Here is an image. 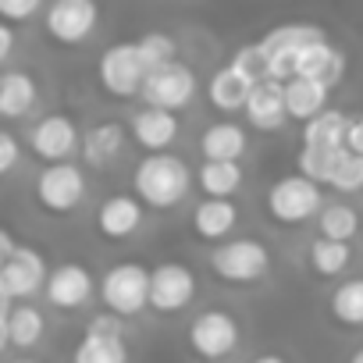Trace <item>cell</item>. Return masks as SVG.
Here are the masks:
<instances>
[{
    "instance_id": "obj_26",
    "label": "cell",
    "mask_w": 363,
    "mask_h": 363,
    "mask_svg": "<svg viewBox=\"0 0 363 363\" xmlns=\"http://www.w3.org/2000/svg\"><path fill=\"white\" fill-rule=\"evenodd\" d=\"M345 135H349V118L342 111H324L320 118H313L310 125H303V146L306 150H345Z\"/></svg>"
},
{
    "instance_id": "obj_12",
    "label": "cell",
    "mask_w": 363,
    "mask_h": 363,
    "mask_svg": "<svg viewBox=\"0 0 363 363\" xmlns=\"http://www.w3.org/2000/svg\"><path fill=\"white\" fill-rule=\"evenodd\" d=\"M47 264L36 250L22 246L11 260H4V267H0V296L4 299H29L36 296L40 289H47Z\"/></svg>"
},
{
    "instance_id": "obj_38",
    "label": "cell",
    "mask_w": 363,
    "mask_h": 363,
    "mask_svg": "<svg viewBox=\"0 0 363 363\" xmlns=\"http://www.w3.org/2000/svg\"><path fill=\"white\" fill-rule=\"evenodd\" d=\"M89 331H93V335H107V338H121V335H125L121 317H114V313H100V317H93Z\"/></svg>"
},
{
    "instance_id": "obj_3",
    "label": "cell",
    "mask_w": 363,
    "mask_h": 363,
    "mask_svg": "<svg viewBox=\"0 0 363 363\" xmlns=\"http://www.w3.org/2000/svg\"><path fill=\"white\" fill-rule=\"evenodd\" d=\"M211 271L228 285H250L271 271V253L260 239H228L211 253Z\"/></svg>"
},
{
    "instance_id": "obj_41",
    "label": "cell",
    "mask_w": 363,
    "mask_h": 363,
    "mask_svg": "<svg viewBox=\"0 0 363 363\" xmlns=\"http://www.w3.org/2000/svg\"><path fill=\"white\" fill-rule=\"evenodd\" d=\"M0 253H4V260H11V257L18 253V246H15L11 232H0Z\"/></svg>"
},
{
    "instance_id": "obj_14",
    "label": "cell",
    "mask_w": 363,
    "mask_h": 363,
    "mask_svg": "<svg viewBox=\"0 0 363 363\" xmlns=\"http://www.w3.org/2000/svg\"><path fill=\"white\" fill-rule=\"evenodd\" d=\"M93 289H96V281H93V274L82 264H61V267L50 271L43 292H47L50 306H57V310H79V306H86L93 299Z\"/></svg>"
},
{
    "instance_id": "obj_30",
    "label": "cell",
    "mask_w": 363,
    "mask_h": 363,
    "mask_svg": "<svg viewBox=\"0 0 363 363\" xmlns=\"http://www.w3.org/2000/svg\"><path fill=\"white\" fill-rule=\"evenodd\" d=\"M331 317L345 328H363V278L342 281L331 292Z\"/></svg>"
},
{
    "instance_id": "obj_11",
    "label": "cell",
    "mask_w": 363,
    "mask_h": 363,
    "mask_svg": "<svg viewBox=\"0 0 363 363\" xmlns=\"http://www.w3.org/2000/svg\"><path fill=\"white\" fill-rule=\"evenodd\" d=\"M239 345V320L228 310H207L189 324V349L203 359H221Z\"/></svg>"
},
{
    "instance_id": "obj_4",
    "label": "cell",
    "mask_w": 363,
    "mask_h": 363,
    "mask_svg": "<svg viewBox=\"0 0 363 363\" xmlns=\"http://www.w3.org/2000/svg\"><path fill=\"white\" fill-rule=\"evenodd\" d=\"M146 65L139 57V47L135 43H111L104 54H100V65H96V79L104 86L107 96L114 100H128V96H139L143 93V82H146Z\"/></svg>"
},
{
    "instance_id": "obj_29",
    "label": "cell",
    "mask_w": 363,
    "mask_h": 363,
    "mask_svg": "<svg viewBox=\"0 0 363 363\" xmlns=\"http://www.w3.org/2000/svg\"><path fill=\"white\" fill-rule=\"evenodd\" d=\"M317 228H320V239H331V242H349L356 232H363V218L356 214V207L349 203H328L317 218Z\"/></svg>"
},
{
    "instance_id": "obj_10",
    "label": "cell",
    "mask_w": 363,
    "mask_h": 363,
    "mask_svg": "<svg viewBox=\"0 0 363 363\" xmlns=\"http://www.w3.org/2000/svg\"><path fill=\"white\" fill-rule=\"evenodd\" d=\"M196 296V274L186 264H157L150 271V306L157 313H178Z\"/></svg>"
},
{
    "instance_id": "obj_32",
    "label": "cell",
    "mask_w": 363,
    "mask_h": 363,
    "mask_svg": "<svg viewBox=\"0 0 363 363\" xmlns=\"http://www.w3.org/2000/svg\"><path fill=\"white\" fill-rule=\"evenodd\" d=\"M349 260H352L349 242L317 239V242L310 246V267H313V274H320V278H335V274H342V271L349 267Z\"/></svg>"
},
{
    "instance_id": "obj_8",
    "label": "cell",
    "mask_w": 363,
    "mask_h": 363,
    "mask_svg": "<svg viewBox=\"0 0 363 363\" xmlns=\"http://www.w3.org/2000/svg\"><path fill=\"white\" fill-rule=\"evenodd\" d=\"M36 200L50 214H72L86 200V174L79 164H54L36 178Z\"/></svg>"
},
{
    "instance_id": "obj_34",
    "label": "cell",
    "mask_w": 363,
    "mask_h": 363,
    "mask_svg": "<svg viewBox=\"0 0 363 363\" xmlns=\"http://www.w3.org/2000/svg\"><path fill=\"white\" fill-rule=\"evenodd\" d=\"M331 189H338V193H359L363 189V157H356L349 150L342 153L335 178H331Z\"/></svg>"
},
{
    "instance_id": "obj_31",
    "label": "cell",
    "mask_w": 363,
    "mask_h": 363,
    "mask_svg": "<svg viewBox=\"0 0 363 363\" xmlns=\"http://www.w3.org/2000/svg\"><path fill=\"white\" fill-rule=\"evenodd\" d=\"M342 153H345V150H335V153H331V150H306V146H303V150L296 153V167H299L303 178L313 182V186H331Z\"/></svg>"
},
{
    "instance_id": "obj_37",
    "label": "cell",
    "mask_w": 363,
    "mask_h": 363,
    "mask_svg": "<svg viewBox=\"0 0 363 363\" xmlns=\"http://www.w3.org/2000/svg\"><path fill=\"white\" fill-rule=\"evenodd\" d=\"M18 164V139L11 132H0V174H11Z\"/></svg>"
},
{
    "instance_id": "obj_18",
    "label": "cell",
    "mask_w": 363,
    "mask_h": 363,
    "mask_svg": "<svg viewBox=\"0 0 363 363\" xmlns=\"http://www.w3.org/2000/svg\"><path fill=\"white\" fill-rule=\"evenodd\" d=\"M132 135H135V143L146 150V157H150V153H167V146L178 139V118H174L171 111H153V107H146V111L132 114Z\"/></svg>"
},
{
    "instance_id": "obj_23",
    "label": "cell",
    "mask_w": 363,
    "mask_h": 363,
    "mask_svg": "<svg viewBox=\"0 0 363 363\" xmlns=\"http://www.w3.org/2000/svg\"><path fill=\"white\" fill-rule=\"evenodd\" d=\"M328 93H331V89H324V86H317V82H306V79L285 82V107H289V118L310 125L313 118H320V114L328 111Z\"/></svg>"
},
{
    "instance_id": "obj_6",
    "label": "cell",
    "mask_w": 363,
    "mask_h": 363,
    "mask_svg": "<svg viewBox=\"0 0 363 363\" xmlns=\"http://www.w3.org/2000/svg\"><path fill=\"white\" fill-rule=\"evenodd\" d=\"M317 211H320V186H313L303 174H285L267 189V214L278 225H303Z\"/></svg>"
},
{
    "instance_id": "obj_33",
    "label": "cell",
    "mask_w": 363,
    "mask_h": 363,
    "mask_svg": "<svg viewBox=\"0 0 363 363\" xmlns=\"http://www.w3.org/2000/svg\"><path fill=\"white\" fill-rule=\"evenodd\" d=\"M135 47H139V57H143L146 72L171 65L174 54H178V43H174L171 36H164V33H146L143 40H135Z\"/></svg>"
},
{
    "instance_id": "obj_20",
    "label": "cell",
    "mask_w": 363,
    "mask_h": 363,
    "mask_svg": "<svg viewBox=\"0 0 363 363\" xmlns=\"http://www.w3.org/2000/svg\"><path fill=\"white\" fill-rule=\"evenodd\" d=\"M235 225H239V211H235L232 200H203V203L193 211V228H196V235L207 239V242L228 239Z\"/></svg>"
},
{
    "instance_id": "obj_13",
    "label": "cell",
    "mask_w": 363,
    "mask_h": 363,
    "mask_svg": "<svg viewBox=\"0 0 363 363\" xmlns=\"http://www.w3.org/2000/svg\"><path fill=\"white\" fill-rule=\"evenodd\" d=\"M29 146L40 160H47L50 167L54 164H68V157L79 150V128L68 114H50L43 118L33 135H29Z\"/></svg>"
},
{
    "instance_id": "obj_25",
    "label": "cell",
    "mask_w": 363,
    "mask_h": 363,
    "mask_svg": "<svg viewBox=\"0 0 363 363\" xmlns=\"http://www.w3.org/2000/svg\"><path fill=\"white\" fill-rule=\"evenodd\" d=\"M36 79L29 72H4L0 75V114L22 118L36 107Z\"/></svg>"
},
{
    "instance_id": "obj_21",
    "label": "cell",
    "mask_w": 363,
    "mask_h": 363,
    "mask_svg": "<svg viewBox=\"0 0 363 363\" xmlns=\"http://www.w3.org/2000/svg\"><path fill=\"white\" fill-rule=\"evenodd\" d=\"M200 153L207 160H235L246 153V132L235 121H214L203 135H200Z\"/></svg>"
},
{
    "instance_id": "obj_36",
    "label": "cell",
    "mask_w": 363,
    "mask_h": 363,
    "mask_svg": "<svg viewBox=\"0 0 363 363\" xmlns=\"http://www.w3.org/2000/svg\"><path fill=\"white\" fill-rule=\"evenodd\" d=\"M40 11V0H0V18L4 22H26Z\"/></svg>"
},
{
    "instance_id": "obj_39",
    "label": "cell",
    "mask_w": 363,
    "mask_h": 363,
    "mask_svg": "<svg viewBox=\"0 0 363 363\" xmlns=\"http://www.w3.org/2000/svg\"><path fill=\"white\" fill-rule=\"evenodd\" d=\"M345 150L363 157V118H352L349 121V135H345Z\"/></svg>"
},
{
    "instance_id": "obj_1",
    "label": "cell",
    "mask_w": 363,
    "mask_h": 363,
    "mask_svg": "<svg viewBox=\"0 0 363 363\" xmlns=\"http://www.w3.org/2000/svg\"><path fill=\"white\" fill-rule=\"evenodd\" d=\"M189 186H193V171L174 153H150L135 164V174H132L135 200L143 207H153V211L178 207L186 200Z\"/></svg>"
},
{
    "instance_id": "obj_9",
    "label": "cell",
    "mask_w": 363,
    "mask_h": 363,
    "mask_svg": "<svg viewBox=\"0 0 363 363\" xmlns=\"http://www.w3.org/2000/svg\"><path fill=\"white\" fill-rule=\"evenodd\" d=\"M96 22H100V8L93 0H57V4H50L47 15H43L47 36L61 47H75V43L89 40Z\"/></svg>"
},
{
    "instance_id": "obj_42",
    "label": "cell",
    "mask_w": 363,
    "mask_h": 363,
    "mask_svg": "<svg viewBox=\"0 0 363 363\" xmlns=\"http://www.w3.org/2000/svg\"><path fill=\"white\" fill-rule=\"evenodd\" d=\"M253 363H285L281 356H274V352H264V356H257Z\"/></svg>"
},
{
    "instance_id": "obj_2",
    "label": "cell",
    "mask_w": 363,
    "mask_h": 363,
    "mask_svg": "<svg viewBox=\"0 0 363 363\" xmlns=\"http://www.w3.org/2000/svg\"><path fill=\"white\" fill-rule=\"evenodd\" d=\"M328 40L320 26H310V22H289V26H278L271 29L260 47L267 54V65H271V75L274 82H292L296 79V65H299V54L310 47V43H320Z\"/></svg>"
},
{
    "instance_id": "obj_7",
    "label": "cell",
    "mask_w": 363,
    "mask_h": 363,
    "mask_svg": "<svg viewBox=\"0 0 363 363\" xmlns=\"http://www.w3.org/2000/svg\"><path fill=\"white\" fill-rule=\"evenodd\" d=\"M139 96L146 100V107H153V111H171V114H174V111H182V107L196 96V75L182 65V61H171V65L153 68V72L146 75Z\"/></svg>"
},
{
    "instance_id": "obj_15",
    "label": "cell",
    "mask_w": 363,
    "mask_h": 363,
    "mask_svg": "<svg viewBox=\"0 0 363 363\" xmlns=\"http://www.w3.org/2000/svg\"><path fill=\"white\" fill-rule=\"evenodd\" d=\"M345 75V54L338 47H331L328 40L320 43H310L303 54H299V65H296V79H306V82H317L324 89L338 86Z\"/></svg>"
},
{
    "instance_id": "obj_22",
    "label": "cell",
    "mask_w": 363,
    "mask_h": 363,
    "mask_svg": "<svg viewBox=\"0 0 363 363\" xmlns=\"http://www.w3.org/2000/svg\"><path fill=\"white\" fill-rule=\"evenodd\" d=\"M0 331H4V342L8 345H18V349H33L40 345V338L47 335V320L36 306H15L8 317H0Z\"/></svg>"
},
{
    "instance_id": "obj_5",
    "label": "cell",
    "mask_w": 363,
    "mask_h": 363,
    "mask_svg": "<svg viewBox=\"0 0 363 363\" xmlns=\"http://www.w3.org/2000/svg\"><path fill=\"white\" fill-rule=\"evenodd\" d=\"M100 299L114 317H132L143 306H150V271L143 264H114L100 278Z\"/></svg>"
},
{
    "instance_id": "obj_19",
    "label": "cell",
    "mask_w": 363,
    "mask_h": 363,
    "mask_svg": "<svg viewBox=\"0 0 363 363\" xmlns=\"http://www.w3.org/2000/svg\"><path fill=\"white\" fill-rule=\"evenodd\" d=\"M139 221H143V203L125 193L107 196L96 211V228L104 239H128V235H135Z\"/></svg>"
},
{
    "instance_id": "obj_16",
    "label": "cell",
    "mask_w": 363,
    "mask_h": 363,
    "mask_svg": "<svg viewBox=\"0 0 363 363\" xmlns=\"http://www.w3.org/2000/svg\"><path fill=\"white\" fill-rule=\"evenodd\" d=\"M289 118V107H285V82H274V79H264L257 82L250 104H246V121L257 128V132H278Z\"/></svg>"
},
{
    "instance_id": "obj_40",
    "label": "cell",
    "mask_w": 363,
    "mask_h": 363,
    "mask_svg": "<svg viewBox=\"0 0 363 363\" xmlns=\"http://www.w3.org/2000/svg\"><path fill=\"white\" fill-rule=\"evenodd\" d=\"M11 47H15V29L11 26H0V61L11 57Z\"/></svg>"
},
{
    "instance_id": "obj_28",
    "label": "cell",
    "mask_w": 363,
    "mask_h": 363,
    "mask_svg": "<svg viewBox=\"0 0 363 363\" xmlns=\"http://www.w3.org/2000/svg\"><path fill=\"white\" fill-rule=\"evenodd\" d=\"M72 363H128V345L125 338H107L86 331L79 345L72 349Z\"/></svg>"
},
{
    "instance_id": "obj_24",
    "label": "cell",
    "mask_w": 363,
    "mask_h": 363,
    "mask_svg": "<svg viewBox=\"0 0 363 363\" xmlns=\"http://www.w3.org/2000/svg\"><path fill=\"white\" fill-rule=\"evenodd\" d=\"M121 146H125V128L118 121H100L86 132L82 157H86L89 167H107L111 160L121 157Z\"/></svg>"
},
{
    "instance_id": "obj_44",
    "label": "cell",
    "mask_w": 363,
    "mask_h": 363,
    "mask_svg": "<svg viewBox=\"0 0 363 363\" xmlns=\"http://www.w3.org/2000/svg\"><path fill=\"white\" fill-rule=\"evenodd\" d=\"M11 363H40V359H11Z\"/></svg>"
},
{
    "instance_id": "obj_43",
    "label": "cell",
    "mask_w": 363,
    "mask_h": 363,
    "mask_svg": "<svg viewBox=\"0 0 363 363\" xmlns=\"http://www.w3.org/2000/svg\"><path fill=\"white\" fill-rule=\"evenodd\" d=\"M349 363H363V345H359V349H356V352L349 356Z\"/></svg>"
},
{
    "instance_id": "obj_17",
    "label": "cell",
    "mask_w": 363,
    "mask_h": 363,
    "mask_svg": "<svg viewBox=\"0 0 363 363\" xmlns=\"http://www.w3.org/2000/svg\"><path fill=\"white\" fill-rule=\"evenodd\" d=\"M253 89H257V82H253L246 72H239L235 65H225V68L214 72V79H211V86H207V96H211V104H214L218 111L232 114V111H246Z\"/></svg>"
},
{
    "instance_id": "obj_35",
    "label": "cell",
    "mask_w": 363,
    "mask_h": 363,
    "mask_svg": "<svg viewBox=\"0 0 363 363\" xmlns=\"http://www.w3.org/2000/svg\"><path fill=\"white\" fill-rule=\"evenodd\" d=\"M232 65H235L239 72H246L253 82H264V79L271 75V65H267V54H264V47H260V43L242 47V50L232 57Z\"/></svg>"
},
{
    "instance_id": "obj_27",
    "label": "cell",
    "mask_w": 363,
    "mask_h": 363,
    "mask_svg": "<svg viewBox=\"0 0 363 363\" xmlns=\"http://www.w3.org/2000/svg\"><path fill=\"white\" fill-rule=\"evenodd\" d=\"M242 186V164L235 160H203L200 164V189L211 200H228Z\"/></svg>"
}]
</instances>
